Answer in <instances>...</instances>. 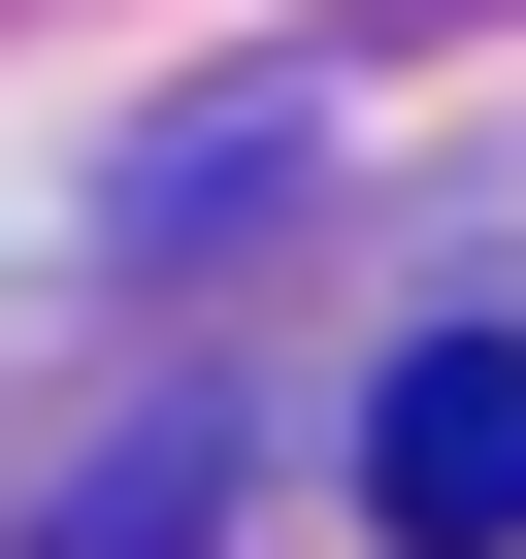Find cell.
Instances as JSON below:
<instances>
[{"label":"cell","mask_w":526,"mask_h":559,"mask_svg":"<svg viewBox=\"0 0 526 559\" xmlns=\"http://www.w3.org/2000/svg\"><path fill=\"white\" fill-rule=\"evenodd\" d=\"M362 493H395V559H493V526H526V362H493V330L395 362V395H362Z\"/></svg>","instance_id":"1"}]
</instances>
